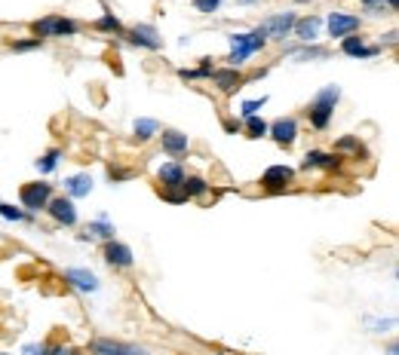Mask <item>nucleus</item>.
Returning <instances> with one entry per match:
<instances>
[{
  "label": "nucleus",
  "mask_w": 399,
  "mask_h": 355,
  "mask_svg": "<svg viewBox=\"0 0 399 355\" xmlns=\"http://www.w3.org/2000/svg\"><path fill=\"white\" fill-rule=\"evenodd\" d=\"M341 101V89L332 83V86H322L317 95H313V101L308 105V120L313 129H329L332 117H335V105Z\"/></svg>",
  "instance_id": "f257e3e1"
},
{
  "label": "nucleus",
  "mask_w": 399,
  "mask_h": 355,
  "mask_svg": "<svg viewBox=\"0 0 399 355\" xmlns=\"http://www.w3.org/2000/svg\"><path fill=\"white\" fill-rule=\"evenodd\" d=\"M227 40H230V55H227L230 68L246 64L255 52H262L267 46V37L262 34V28H255V31H249V34H230Z\"/></svg>",
  "instance_id": "f03ea898"
},
{
  "label": "nucleus",
  "mask_w": 399,
  "mask_h": 355,
  "mask_svg": "<svg viewBox=\"0 0 399 355\" xmlns=\"http://www.w3.org/2000/svg\"><path fill=\"white\" fill-rule=\"evenodd\" d=\"M52 184L46 181H31V184H22V190H18V199H22V209L28 214H37V211H46V205L52 199Z\"/></svg>",
  "instance_id": "7ed1b4c3"
},
{
  "label": "nucleus",
  "mask_w": 399,
  "mask_h": 355,
  "mask_svg": "<svg viewBox=\"0 0 399 355\" xmlns=\"http://www.w3.org/2000/svg\"><path fill=\"white\" fill-rule=\"evenodd\" d=\"M31 31L37 40H43V37H74L80 31V25L74 22V18H64V16H43L31 25Z\"/></svg>",
  "instance_id": "20e7f679"
},
{
  "label": "nucleus",
  "mask_w": 399,
  "mask_h": 355,
  "mask_svg": "<svg viewBox=\"0 0 399 355\" xmlns=\"http://www.w3.org/2000/svg\"><path fill=\"white\" fill-rule=\"evenodd\" d=\"M92 355H151L145 347H135V343H123V340H111V337H96L89 343Z\"/></svg>",
  "instance_id": "39448f33"
},
{
  "label": "nucleus",
  "mask_w": 399,
  "mask_h": 355,
  "mask_svg": "<svg viewBox=\"0 0 399 355\" xmlns=\"http://www.w3.org/2000/svg\"><path fill=\"white\" fill-rule=\"evenodd\" d=\"M326 28H329V37H338V40H344V37H350V34H359V28H363V18L354 16V13H329Z\"/></svg>",
  "instance_id": "423d86ee"
},
{
  "label": "nucleus",
  "mask_w": 399,
  "mask_h": 355,
  "mask_svg": "<svg viewBox=\"0 0 399 355\" xmlns=\"http://www.w3.org/2000/svg\"><path fill=\"white\" fill-rule=\"evenodd\" d=\"M209 80H212V86H215L221 95H234L237 89H243L246 83H249L246 74H240L237 68H215Z\"/></svg>",
  "instance_id": "0eeeda50"
},
{
  "label": "nucleus",
  "mask_w": 399,
  "mask_h": 355,
  "mask_svg": "<svg viewBox=\"0 0 399 355\" xmlns=\"http://www.w3.org/2000/svg\"><path fill=\"white\" fill-rule=\"evenodd\" d=\"M258 28H262V34L267 37V40H286V37L292 34V28H295V13H276V16H267Z\"/></svg>",
  "instance_id": "6e6552de"
},
{
  "label": "nucleus",
  "mask_w": 399,
  "mask_h": 355,
  "mask_svg": "<svg viewBox=\"0 0 399 355\" xmlns=\"http://www.w3.org/2000/svg\"><path fill=\"white\" fill-rule=\"evenodd\" d=\"M267 135H271L280 147H292L295 141H298V120L295 117L274 120V123H267Z\"/></svg>",
  "instance_id": "1a4fd4ad"
},
{
  "label": "nucleus",
  "mask_w": 399,
  "mask_h": 355,
  "mask_svg": "<svg viewBox=\"0 0 399 355\" xmlns=\"http://www.w3.org/2000/svg\"><path fill=\"white\" fill-rule=\"evenodd\" d=\"M292 181H295V169H292V165H283V163L264 169V175H262V187L267 193H283Z\"/></svg>",
  "instance_id": "9d476101"
},
{
  "label": "nucleus",
  "mask_w": 399,
  "mask_h": 355,
  "mask_svg": "<svg viewBox=\"0 0 399 355\" xmlns=\"http://www.w3.org/2000/svg\"><path fill=\"white\" fill-rule=\"evenodd\" d=\"M46 211H50V218L55 223H62V227H74V223H77V205H74L71 196H52Z\"/></svg>",
  "instance_id": "9b49d317"
},
{
  "label": "nucleus",
  "mask_w": 399,
  "mask_h": 355,
  "mask_svg": "<svg viewBox=\"0 0 399 355\" xmlns=\"http://www.w3.org/2000/svg\"><path fill=\"white\" fill-rule=\"evenodd\" d=\"M123 37H129V43L142 46V50H151V52L163 50V37L157 34V28H154V25H133Z\"/></svg>",
  "instance_id": "f8f14e48"
},
{
  "label": "nucleus",
  "mask_w": 399,
  "mask_h": 355,
  "mask_svg": "<svg viewBox=\"0 0 399 355\" xmlns=\"http://www.w3.org/2000/svg\"><path fill=\"white\" fill-rule=\"evenodd\" d=\"M313 169L335 172V169H341V156L329 153V151H308L301 160V172H313Z\"/></svg>",
  "instance_id": "ddd939ff"
},
{
  "label": "nucleus",
  "mask_w": 399,
  "mask_h": 355,
  "mask_svg": "<svg viewBox=\"0 0 399 355\" xmlns=\"http://www.w3.org/2000/svg\"><path fill=\"white\" fill-rule=\"evenodd\" d=\"M62 279L74 288V291H80V294H92V291H99V276H96V273H89V269L71 267V269H64V273H62Z\"/></svg>",
  "instance_id": "4468645a"
},
{
  "label": "nucleus",
  "mask_w": 399,
  "mask_h": 355,
  "mask_svg": "<svg viewBox=\"0 0 399 355\" xmlns=\"http://www.w3.org/2000/svg\"><path fill=\"white\" fill-rule=\"evenodd\" d=\"M341 52L350 55V59H375V55H381V46L366 43V37L350 34V37H344V40H341Z\"/></svg>",
  "instance_id": "2eb2a0df"
},
{
  "label": "nucleus",
  "mask_w": 399,
  "mask_h": 355,
  "mask_svg": "<svg viewBox=\"0 0 399 355\" xmlns=\"http://www.w3.org/2000/svg\"><path fill=\"white\" fill-rule=\"evenodd\" d=\"M105 260L114 269H129L135 264V257H133V248L126 245V242H117V239H111L105 242Z\"/></svg>",
  "instance_id": "dca6fc26"
},
{
  "label": "nucleus",
  "mask_w": 399,
  "mask_h": 355,
  "mask_svg": "<svg viewBox=\"0 0 399 355\" xmlns=\"http://www.w3.org/2000/svg\"><path fill=\"white\" fill-rule=\"evenodd\" d=\"M160 144H163V151H166V153L175 156V160L188 153V147H191L188 135L179 132V129H163V132H160Z\"/></svg>",
  "instance_id": "f3484780"
},
{
  "label": "nucleus",
  "mask_w": 399,
  "mask_h": 355,
  "mask_svg": "<svg viewBox=\"0 0 399 355\" xmlns=\"http://www.w3.org/2000/svg\"><path fill=\"white\" fill-rule=\"evenodd\" d=\"M184 178H188V172H184V165H181L179 160L163 163V165H160V172H157V181L163 184V190H179Z\"/></svg>",
  "instance_id": "a211bd4d"
},
{
  "label": "nucleus",
  "mask_w": 399,
  "mask_h": 355,
  "mask_svg": "<svg viewBox=\"0 0 399 355\" xmlns=\"http://www.w3.org/2000/svg\"><path fill=\"white\" fill-rule=\"evenodd\" d=\"M320 28H322V18L320 16H304V18H295L292 34L298 37L301 43H313L320 37Z\"/></svg>",
  "instance_id": "6ab92c4d"
},
{
  "label": "nucleus",
  "mask_w": 399,
  "mask_h": 355,
  "mask_svg": "<svg viewBox=\"0 0 399 355\" xmlns=\"http://www.w3.org/2000/svg\"><path fill=\"white\" fill-rule=\"evenodd\" d=\"M64 193H68L71 199H83V196H89L92 193V175L80 172V175L64 178Z\"/></svg>",
  "instance_id": "aec40b11"
},
{
  "label": "nucleus",
  "mask_w": 399,
  "mask_h": 355,
  "mask_svg": "<svg viewBox=\"0 0 399 355\" xmlns=\"http://www.w3.org/2000/svg\"><path fill=\"white\" fill-rule=\"evenodd\" d=\"M114 223H111L105 214H101L99 221H89V227H86V233H80V239H105V242H111L114 239Z\"/></svg>",
  "instance_id": "412c9836"
},
{
  "label": "nucleus",
  "mask_w": 399,
  "mask_h": 355,
  "mask_svg": "<svg viewBox=\"0 0 399 355\" xmlns=\"http://www.w3.org/2000/svg\"><path fill=\"white\" fill-rule=\"evenodd\" d=\"M133 132H135V141H151L154 135H160V123L151 117H142V120H135V126H133Z\"/></svg>",
  "instance_id": "4be33fe9"
},
{
  "label": "nucleus",
  "mask_w": 399,
  "mask_h": 355,
  "mask_svg": "<svg viewBox=\"0 0 399 355\" xmlns=\"http://www.w3.org/2000/svg\"><path fill=\"white\" fill-rule=\"evenodd\" d=\"M206 190H209V181L206 178H200V175H188L181 181V193L188 196V199H197V196H203Z\"/></svg>",
  "instance_id": "5701e85b"
},
{
  "label": "nucleus",
  "mask_w": 399,
  "mask_h": 355,
  "mask_svg": "<svg viewBox=\"0 0 399 355\" xmlns=\"http://www.w3.org/2000/svg\"><path fill=\"white\" fill-rule=\"evenodd\" d=\"M59 160H62V151H59V147H50V151H46L34 165H37V172H40V175H50V172L59 169Z\"/></svg>",
  "instance_id": "b1692460"
},
{
  "label": "nucleus",
  "mask_w": 399,
  "mask_h": 355,
  "mask_svg": "<svg viewBox=\"0 0 399 355\" xmlns=\"http://www.w3.org/2000/svg\"><path fill=\"white\" fill-rule=\"evenodd\" d=\"M212 71H215L212 68V59H200V68H193V71L184 68V71H179V77L181 80H209Z\"/></svg>",
  "instance_id": "393cba45"
},
{
  "label": "nucleus",
  "mask_w": 399,
  "mask_h": 355,
  "mask_svg": "<svg viewBox=\"0 0 399 355\" xmlns=\"http://www.w3.org/2000/svg\"><path fill=\"white\" fill-rule=\"evenodd\" d=\"M289 55H295V59H301V62H322L329 52L322 50V46H313V43H308V46H301V50H292Z\"/></svg>",
  "instance_id": "a878e982"
},
{
  "label": "nucleus",
  "mask_w": 399,
  "mask_h": 355,
  "mask_svg": "<svg viewBox=\"0 0 399 355\" xmlns=\"http://www.w3.org/2000/svg\"><path fill=\"white\" fill-rule=\"evenodd\" d=\"M246 138H252V141H258V138H267V123H264V120L262 117H246Z\"/></svg>",
  "instance_id": "bb28decb"
},
{
  "label": "nucleus",
  "mask_w": 399,
  "mask_h": 355,
  "mask_svg": "<svg viewBox=\"0 0 399 355\" xmlns=\"http://www.w3.org/2000/svg\"><path fill=\"white\" fill-rule=\"evenodd\" d=\"M96 28H99V31H108V34H120V37L126 34V28L120 25V18H117L114 13H105V16H101L99 22H96Z\"/></svg>",
  "instance_id": "cd10ccee"
},
{
  "label": "nucleus",
  "mask_w": 399,
  "mask_h": 355,
  "mask_svg": "<svg viewBox=\"0 0 399 355\" xmlns=\"http://www.w3.org/2000/svg\"><path fill=\"white\" fill-rule=\"evenodd\" d=\"M344 151H350V153H363V144H359V138L356 135H344V138H338L335 141V151L332 153H344Z\"/></svg>",
  "instance_id": "c85d7f7f"
},
{
  "label": "nucleus",
  "mask_w": 399,
  "mask_h": 355,
  "mask_svg": "<svg viewBox=\"0 0 399 355\" xmlns=\"http://www.w3.org/2000/svg\"><path fill=\"white\" fill-rule=\"evenodd\" d=\"M0 218H6V221H16V223H22V221H31V214H28L25 209H16V205H6V202H0Z\"/></svg>",
  "instance_id": "c756f323"
},
{
  "label": "nucleus",
  "mask_w": 399,
  "mask_h": 355,
  "mask_svg": "<svg viewBox=\"0 0 399 355\" xmlns=\"http://www.w3.org/2000/svg\"><path fill=\"white\" fill-rule=\"evenodd\" d=\"M40 355H83L77 347H62V343H43Z\"/></svg>",
  "instance_id": "7c9ffc66"
},
{
  "label": "nucleus",
  "mask_w": 399,
  "mask_h": 355,
  "mask_svg": "<svg viewBox=\"0 0 399 355\" xmlns=\"http://www.w3.org/2000/svg\"><path fill=\"white\" fill-rule=\"evenodd\" d=\"M264 105H267L264 95H262V98H249V101H243V105H240V114H243V117H255Z\"/></svg>",
  "instance_id": "2f4dec72"
},
{
  "label": "nucleus",
  "mask_w": 399,
  "mask_h": 355,
  "mask_svg": "<svg viewBox=\"0 0 399 355\" xmlns=\"http://www.w3.org/2000/svg\"><path fill=\"white\" fill-rule=\"evenodd\" d=\"M43 40H37V37H31V40H9V50L13 52H31V50H40Z\"/></svg>",
  "instance_id": "473e14b6"
},
{
  "label": "nucleus",
  "mask_w": 399,
  "mask_h": 355,
  "mask_svg": "<svg viewBox=\"0 0 399 355\" xmlns=\"http://www.w3.org/2000/svg\"><path fill=\"white\" fill-rule=\"evenodd\" d=\"M191 6L197 9V13H203V16H209V13H218L221 0H191Z\"/></svg>",
  "instance_id": "72a5a7b5"
},
{
  "label": "nucleus",
  "mask_w": 399,
  "mask_h": 355,
  "mask_svg": "<svg viewBox=\"0 0 399 355\" xmlns=\"http://www.w3.org/2000/svg\"><path fill=\"white\" fill-rule=\"evenodd\" d=\"M237 4H240V6H255L258 0H237Z\"/></svg>",
  "instance_id": "f704fd0d"
},
{
  "label": "nucleus",
  "mask_w": 399,
  "mask_h": 355,
  "mask_svg": "<svg viewBox=\"0 0 399 355\" xmlns=\"http://www.w3.org/2000/svg\"><path fill=\"white\" fill-rule=\"evenodd\" d=\"M381 4H387L390 9H396V6H399V0H381Z\"/></svg>",
  "instance_id": "c9c22d12"
},
{
  "label": "nucleus",
  "mask_w": 399,
  "mask_h": 355,
  "mask_svg": "<svg viewBox=\"0 0 399 355\" xmlns=\"http://www.w3.org/2000/svg\"><path fill=\"white\" fill-rule=\"evenodd\" d=\"M363 4H366V6H378V4H381V0H363Z\"/></svg>",
  "instance_id": "e433bc0d"
},
{
  "label": "nucleus",
  "mask_w": 399,
  "mask_h": 355,
  "mask_svg": "<svg viewBox=\"0 0 399 355\" xmlns=\"http://www.w3.org/2000/svg\"><path fill=\"white\" fill-rule=\"evenodd\" d=\"M387 355H396V343H390V349H387Z\"/></svg>",
  "instance_id": "4c0bfd02"
},
{
  "label": "nucleus",
  "mask_w": 399,
  "mask_h": 355,
  "mask_svg": "<svg viewBox=\"0 0 399 355\" xmlns=\"http://www.w3.org/2000/svg\"><path fill=\"white\" fill-rule=\"evenodd\" d=\"M0 355H6V352H0Z\"/></svg>",
  "instance_id": "58836bf2"
},
{
  "label": "nucleus",
  "mask_w": 399,
  "mask_h": 355,
  "mask_svg": "<svg viewBox=\"0 0 399 355\" xmlns=\"http://www.w3.org/2000/svg\"><path fill=\"white\" fill-rule=\"evenodd\" d=\"M0 202H4V199H0Z\"/></svg>",
  "instance_id": "ea45409f"
}]
</instances>
